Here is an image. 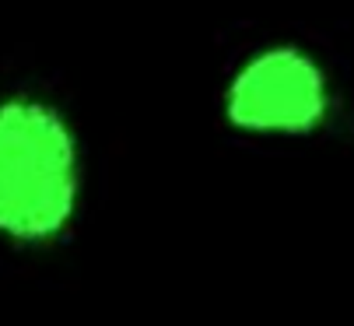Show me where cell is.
<instances>
[{"mask_svg": "<svg viewBox=\"0 0 354 326\" xmlns=\"http://www.w3.org/2000/svg\"><path fill=\"white\" fill-rule=\"evenodd\" d=\"M84 200V147L64 109L39 91L0 95V239L60 246Z\"/></svg>", "mask_w": 354, "mask_h": 326, "instance_id": "obj_1", "label": "cell"}, {"mask_svg": "<svg viewBox=\"0 0 354 326\" xmlns=\"http://www.w3.org/2000/svg\"><path fill=\"white\" fill-rule=\"evenodd\" d=\"M221 120L252 141H306L323 134L340 91L330 64L298 39H267L245 49L221 81Z\"/></svg>", "mask_w": 354, "mask_h": 326, "instance_id": "obj_2", "label": "cell"}]
</instances>
